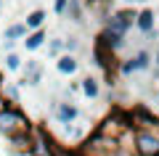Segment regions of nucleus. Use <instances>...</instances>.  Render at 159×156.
Returning a JSON list of instances; mask_svg holds the SVG:
<instances>
[{
	"label": "nucleus",
	"mask_w": 159,
	"mask_h": 156,
	"mask_svg": "<svg viewBox=\"0 0 159 156\" xmlns=\"http://www.w3.org/2000/svg\"><path fill=\"white\" fill-rule=\"evenodd\" d=\"M69 19H72V21H82V6H80V0H69Z\"/></svg>",
	"instance_id": "nucleus-16"
},
{
	"label": "nucleus",
	"mask_w": 159,
	"mask_h": 156,
	"mask_svg": "<svg viewBox=\"0 0 159 156\" xmlns=\"http://www.w3.org/2000/svg\"><path fill=\"white\" fill-rule=\"evenodd\" d=\"M43 82V66L37 61H27V69H24V79L19 85H40Z\"/></svg>",
	"instance_id": "nucleus-9"
},
{
	"label": "nucleus",
	"mask_w": 159,
	"mask_h": 156,
	"mask_svg": "<svg viewBox=\"0 0 159 156\" xmlns=\"http://www.w3.org/2000/svg\"><path fill=\"white\" fill-rule=\"evenodd\" d=\"M3 85H6V82H3V74H0V90H3Z\"/></svg>",
	"instance_id": "nucleus-24"
},
{
	"label": "nucleus",
	"mask_w": 159,
	"mask_h": 156,
	"mask_svg": "<svg viewBox=\"0 0 159 156\" xmlns=\"http://www.w3.org/2000/svg\"><path fill=\"white\" fill-rule=\"evenodd\" d=\"M53 111H56L58 124H64V127H69V124L80 117V109L74 106V103H69V100H66V103H56V109H53Z\"/></svg>",
	"instance_id": "nucleus-7"
},
{
	"label": "nucleus",
	"mask_w": 159,
	"mask_h": 156,
	"mask_svg": "<svg viewBox=\"0 0 159 156\" xmlns=\"http://www.w3.org/2000/svg\"><path fill=\"white\" fill-rule=\"evenodd\" d=\"M43 21H45V11H40V8H37V11H32L27 16V21H24V24H27L29 32H34V29H43Z\"/></svg>",
	"instance_id": "nucleus-15"
},
{
	"label": "nucleus",
	"mask_w": 159,
	"mask_h": 156,
	"mask_svg": "<svg viewBox=\"0 0 159 156\" xmlns=\"http://www.w3.org/2000/svg\"><path fill=\"white\" fill-rule=\"evenodd\" d=\"M32 122L29 117L21 111L19 106H6L0 111V135L3 138H13V135H21V132H32Z\"/></svg>",
	"instance_id": "nucleus-2"
},
{
	"label": "nucleus",
	"mask_w": 159,
	"mask_h": 156,
	"mask_svg": "<svg viewBox=\"0 0 159 156\" xmlns=\"http://www.w3.org/2000/svg\"><path fill=\"white\" fill-rule=\"evenodd\" d=\"M133 154L157 156L159 154V130H135L133 132Z\"/></svg>",
	"instance_id": "nucleus-3"
},
{
	"label": "nucleus",
	"mask_w": 159,
	"mask_h": 156,
	"mask_svg": "<svg viewBox=\"0 0 159 156\" xmlns=\"http://www.w3.org/2000/svg\"><path fill=\"white\" fill-rule=\"evenodd\" d=\"M148 64H151V53H148V50H138L133 58H127V61L119 64V74H122V77H130V74H135V72L148 69Z\"/></svg>",
	"instance_id": "nucleus-6"
},
{
	"label": "nucleus",
	"mask_w": 159,
	"mask_h": 156,
	"mask_svg": "<svg viewBox=\"0 0 159 156\" xmlns=\"http://www.w3.org/2000/svg\"><path fill=\"white\" fill-rule=\"evenodd\" d=\"M133 3H138V0H133Z\"/></svg>",
	"instance_id": "nucleus-25"
},
{
	"label": "nucleus",
	"mask_w": 159,
	"mask_h": 156,
	"mask_svg": "<svg viewBox=\"0 0 159 156\" xmlns=\"http://www.w3.org/2000/svg\"><path fill=\"white\" fill-rule=\"evenodd\" d=\"M32 138H34V130H32V132H21V135L8 138L11 151H16V154H29V148H32Z\"/></svg>",
	"instance_id": "nucleus-8"
},
{
	"label": "nucleus",
	"mask_w": 159,
	"mask_h": 156,
	"mask_svg": "<svg viewBox=\"0 0 159 156\" xmlns=\"http://www.w3.org/2000/svg\"><path fill=\"white\" fill-rule=\"evenodd\" d=\"M135 27L141 29L143 34H151V32H154V11L143 8V11L138 13V19H135Z\"/></svg>",
	"instance_id": "nucleus-12"
},
{
	"label": "nucleus",
	"mask_w": 159,
	"mask_h": 156,
	"mask_svg": "<svg viewBox=\"0 0 159 156\" xmlns=\"http://www.w3.org/2000/svg\"><path fill=\"white\" fill-rule=\"evenodd\" d=\"M80 90H82L88 98H98V95H101V87H98V79L96 77H85L82 82H80Z\"/></svg>",
	"instance_id": "nucleus-14"
},
{
	"label": "nucleus",
	"mask_w": 159,
	"mask_h": 156,
	"mask_svg": "<svg viewBox=\"0 0 159 156\" xmlns=\"http://www.w3.org/2000/svg\"><path fill=\"white\" fill-rule=\"evenodd\" d=\"M45 40H48V32H45V29H34V32H29L21 42H24V48H27V50H37V48H43Z\"/></svg>",
	"instance_id": "nucleus-11"
},
{
	"label": "nucleus",
	"mask_w": 159,
	"mask_h": 156,
	"mask_svg": "<svg viewBox=\"0 0 159 156\" xmlns=\"http://www.w3.org/2000/svg\"><path fill=\"white\" fill-rule=\"evenodd\" d=\"M154 103H157V106H159V87L154 90Z\"/></svg>",
	"instance_id": "nucleus-23"
},
{
	"label": "nucleus",
	"mask_w": 159,
	"mask_h": 156,
	"mask_svg": "<svg viewBox=\"0 0 159 156\" xmlns=\"http://www.w3.org/2000/svg\"><path fill=\"white\" fill-rule=\"evenodd\" d=\"M130 114H133V122H135V130H159V117L148 106L138 103L130 109Z\"/></svg>",
	"instance_id": "nucleus-5"
},
{
	"label": "nucleus",
	"mask_w": 159,
	"mask_h": 156,
	"mask_svg": "<svg viewBox=\"0 0 159 156\" xmlns=\"http://www.w3.org/2000/svg\"><path fill=\"white\" fill-rule=\"evenodd\" d=\"M64 48H66V53H74V50H77V37H69L66 42H64Z\"/></svg>",
	"instance_id": "nucleus-20"
},
{
	"label": "nucleus",
	"mask_w": 159,
	"mask_h": 156,
	"mask_svg": "<svg viewBox=\"0 0 159 156\" xmlns=\"http://www.w3.org/2000/svg\"><path fill=\"white\" fill-rule=\"evenodd\" d=\"M157 156H159V154H157Z\"/></svg>",
	"instance_id": "nucleus-26"
},
{
	"label": "nucleus",
	"mask_w": 159,
	"mask_h": 156,
	"mask_svg": "<svg viewBox=\"0 0 159 156\" xmlns=\"http://www.w3.org/2000/svg\"><path fill=\"white\" fill-rule=\"evenodd\" d=\"M135 19H138V13L130 11V8H125V11H114L111 16L106 19V27H103V32L98 34V40H101L109 50H119L122 42H125L127 29L135 24Z\"/></svg>",
	"instance_id": "nucleus-1"
},
{
	"label": "nucleus",
	"mask_w": 159,
	"mask_h": 156,
	"mask_svg": "<svg viewBox=\"0 0 159 156\" xmlns=\"http://www.w3.org/2000/svg\"><path fill=\"white\" fill-rule=\"evenodd\" d=\"M66 8H69V0H56V3H53V11H56L58 16L66 13Z\"/></svg>",
	"instance_id": "nucleus-19"
},
{
	"label": "nucleus",
	"mask_w": 159,
	"mask_h": 156,
	"mask_svg": "<svg viewBox=\"0 0 159 156\" xmlns=\"http://www.w3.org/2000/svg\"><path fill=\"white\" fill-rule=\"evenodd\" d=\"M56 69H58V74H74L80 69V61L72 56V53H64V56H58Z\"/></svg>",
	"instance_id": "nucleus-10"
},
{
	"label": "nucleus",
	"mask_w": 159,
	"mask_h": 156,
	"mask_svg": "<svg viewBox=\"0 0 159 156\" xmlns=\"http://www.w3.org/2000/svg\"><path fill=\"white\" fill-rule=\"evenodd\" d=\"M6 69L19 72V69H21V56H19V53H8L6 56Z\"/></svg>",
	"instance_id": "nucleus-17"
},
{
	"label": "nucleus",
	"mask_w": 159,
	"mask_h": 156,
	"mask_svg": "<svg viewBox=\"0 0 159 156\" xmlns=\"http://www.w3.org/2000/svg\"><path fill=\"white\" fill-rule=\"evenodd\" d=\"M27 156H56V140H53L43 127H34L32 148H29Z\"/></svg>",
	"instance_id": "nucleus-4"
},
{
	"label": "nucleus",
	"mask_w": 159,
	"mask_h": 156,
	"mask_svg": "<svg viewBox=\"0 0 159 156\" xmlns=\"http://www.w3.org/2000/svg\"><path fill=\"white\" fill-rule=\"evenodd\" d=\"M6 106H11V103H8V100H6V95H3V90H0V111H3V109H6Z\"/></svg>",
	"instance_id": "nucleus-21"
},
{
	"label": "nucleus",
	"mask_w": 159,
	"mask_h": 156,
	"mask_svg": "<svg viewBox=\"0 0 159 156\" xmlns=\"http://www.w3.org/2000/svg\"><path fill=\"white\" fill-rule=\"evenodd\" d=\"M29 34L27 24H11V27H6V34H3V40H11V42H16V40H24Z\"/></svg>",
	"instance_id": "nucleus-13"
},
{
	"label": "nucleus",
	"mask_w": 159,
	"mask_h": 156,
	"mask_svg": "<svg viewBox=\"0 0 159 156\" xmlns=\"http://www.w3.org/2000/svg\"><path fill=\"white\" fill-rule=\"evenodd\" d=\"M48 50H51V56H61L64 42H61V40H51V48H48Z\"/></svg>",
	"instance_id": "nucleus-18"
},
{
	"label": "nucleus",
	"mask_w": 159,
	"mask_h": 156,
	"mask_svg": "<svg viewBox=\"0 0 159 156\" xmlns=\"http://www.w3.org/2000/svg\"><path fill=\"white\" fill-rule=\"evenodd\" d=\"M154 61H157V69H154V77H159V48H157V56H154Z\"/></svg>",
	"instance_id": "nucleus-22"
}]
</instances>
